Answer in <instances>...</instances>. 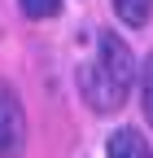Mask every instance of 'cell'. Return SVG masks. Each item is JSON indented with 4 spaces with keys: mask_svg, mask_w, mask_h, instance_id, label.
I'll use <instances>...</instances> for the list:
<instances>
[{
    "mask_svg": "<svg viewBox=\"0 0 153 158\" xmlns=\"http://www.w3.org/2000/svg\"><path fill=\"white\" fill-rule=\"evenodd\" d=\"M131 88H136V53L118 31H101L92 57L79 66V92H83L88 110H96V114L123 110Z\"/></svg>",
    "mask_w": 153,
    "mask_h": 158,
    "instance_id": "1",
    "label": "cell"
},
{
    "mask_svg": "<svg viewBox=\"0 0 153 158\" xmlns=\"http://www.w3.org/2000/svg\"><path fill=\"white\" fill-rule=\"evenodd\" d=\"M26 154V110L9 84H0V158Z\"/></svg>",
    "mask_w": 153,
    "mask_h": 158,
    "instance_id": "2",
    "label": "cell"
},
{
    "mask_svg": "<svg viewBox=\"0 0 153 158\" xmlns=\"http://www.w3.org/2000/svg\"><path fill=\"white\" fill-rule=\"evenodd\" d=\"M105 158H153V149H149V141L136 127H118L105 141Z\"/></svg>",
    "mask_w": 153,
    "mask_h": 158,
    "instance_id": "3",
    "label": "cell"
},
{
    "mask_svg": "<svg viewBox=\"0 0 153 158\" xmlns=\"http://www.w3.org/2000/svg\"><path fill=\"white\" fill-rule=\"evenodd\" d=\"M114 13L123 18V27H144L153 18V0H114Z\"/></svg>",
    "mask_w": 153,
    "mask_h": 158,
    "instance_id": "4",
    "label": "cell"
},
{
    "mask_svg": "<svg viewBox=\"0 0 153 158\" xmlns=\"http://www.w3.org/2000/svg\"><path fill=\"white\" fill-rule=\"evenodd\" d=\"M140 106H144V118H149V127H153V53H149V62L140 70Z\"/></svg>",
    "mask_w": 153,
    "mask_h": 158,
    "instance_id": "5",
    "label": "cell"
},
{
    "mask_svg": "<svg viewBox=\"0 0 153 158\" xmlns=\"http://www.w3.org/2000/svg\"><path fill=\"white\" fill-rule=\"evenodd\" d=\"M22 5V13L31 18V22H44V18H53L57 9H61V0H18Z\"/></svg>",
    "mask_w": 153,
    "mask_h": 158,
    "instance_id": "6",
    "label": "cell"
}]
</instances>
